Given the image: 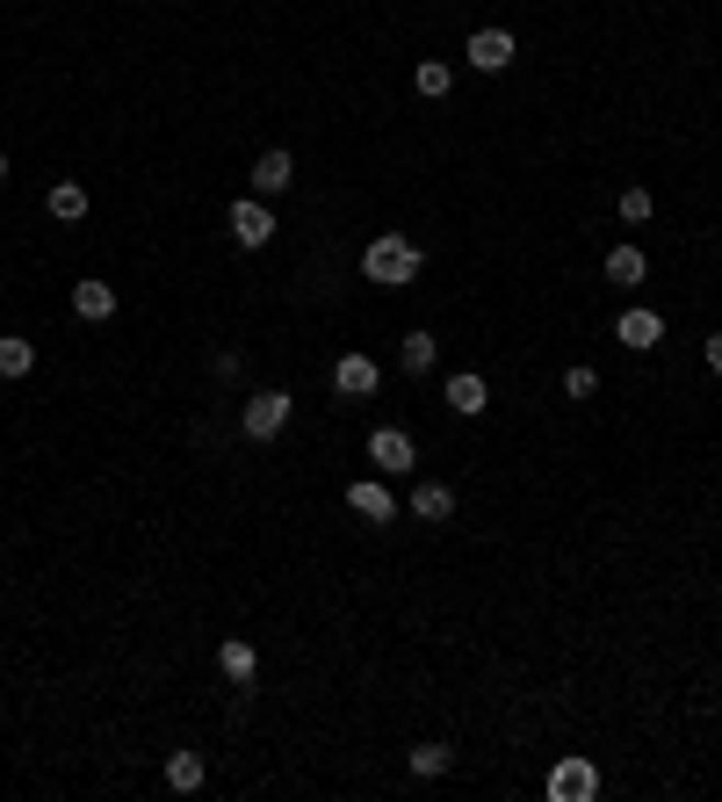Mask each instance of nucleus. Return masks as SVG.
Here are the masks:
<instances>
[{"label":"nucleus","mask_w":722,"mask_h":802,"mask_svg":"<svg viewBox=\"0 0 722 802\" xmlns=\"http://www.w3.org/2000/svg\"><path fill=\"white\" fill-rule=\"evenodd\" d=\"M290 181H296V159L282 153V145H275V153H260V159H253V195H282Z\"/></svg>","instance_id":"10"},{"label":"nucleus","mask_w":722,"mask_h":802,"mask_svg":"<svg viewBox=\"0 0 722 802\" xmlns=\"http://www.w3.org/2000/svg\"><path fill=\"white\" fill-rule=\"evenodd\" d=\"M30 369H36V348L22 340V332H0V376L15 384V376H30Z\"/></svg>","instance_id":"19"},{"label":"nucleus","mask_w":722,"mask_h":802,"mask_svg":"<svg viewBox=\"0 0 722 802\" xmlns=\"http://www.w3.org/2000/svg\"><path fill=\"white\" fill-rule=\"evenodd\" d=\"M224 225H232V239H239L246 253H260V246L275 239V210L260 203V195H239V203H232V217H224Z\"/></svg>","instance_id":"3"},{"label":"nucleus","mask_w":722,"mask_h":802,"mask_svg":"<svg viewBox=\"0 0 722 802\" xmlns=\"http://www.w3.org/2000/svg\"><path fill=\"white\" fill-rule=\"evenodd\" d=\"M470 66H477V72H506V66H514V30H470Z\"/></svg>","instance_id":"8"},{"label":"nucleus","mask_w":722,"mask_h":802,"mask_svg":"<svg viewBox=\"0 0 722 802\" xmlns=\"http://www.w3.org/2000/svg\"><path fill=\"white\" fill-rule=\"evenodd\" d=\"M72 312L87 318V326H102V318H116V290H109V282H72Z\"/></svg>","instance_id":"11"},{"label":"nucleus","mask_w":722,"mask_h":802,"mask_svg":"<svg viewBox=\"0 0 722 802\" xmlns=\"http://www.w3.org/2000/svg\"><path fill=\"white\" fill-rule=\"evenodd\" d=\"M376 384H383V369L369 362V354H340V362H332V391H340V398H376Z\"/></svg>","instance_id":"7"},{"label":"nucleus","mask_w":722,"mask_h":802,"mask_svg":"<svg viewBox=\"0 0 722 802\" xmlns=\"http://www.w3.org/2000/svg\"><path fill=\"white\" fill-rule=\"evenodd\" d=\"M44 203H52L58 225H80V217H87V189H80V181H52V195H44Z\"/></svg>","instance_id":"18"},{"label":"nucleus","mask_w":722,"mask_h":802,"mask_svg":"<svg viewBox=\"0 0 722 802\" xmlns=\"http://www.w3.org/2000/svg\"><path fill=\"white\" fill-rule=\"evenodd\" d=\"M419 268H427V253L405 231H376V239L361 246V275L376 282V290H405V282H419Z\"/></svg>","instance_id":"1"},{"label":"nucleus","mask_w":722,"mask_h":802,"mask_svg":"<svg viewBox=\"0 0 722 802\" xmlns=\"http://www.w3.org/2000/svg\"><path fill=\"white\" fill-rule=\"evenodd\" d=\"M369 463H376L383 477H397V471H413V463H419V449H413L405 427H376V434H369Z\"/></svg>","instance_id":"5"},{"label":"nucleus","mask_w":722,"mask_h":802,"mask_svg":"<svg viewBox=\"0 0 722 802\" xmlns=\"http://www.w3.org/2000/svg\"><path fill=\"white\" fill-rule=\"evenodd\" d=\"M203 781H210L203 752H167V788H173V795H195Z\"/></svg>","instance_id":"14"},{"label":"nucleus","mask_w":722,"mask_h":802,"mask_svg":"<svg viewBox=\"0 0 722 802\" xmlns=\"http://www.w3.org/2000/svg\"><path fill=\"white\" fill-rule=\"evenodd\" d=\"M621 217L643 225V217H651V189H621Z\"/></svg>","instance_id":"22"},{"label":"nucleus","mask_w":722,"mask_h":802,"mask_svg":"<svg viewBox=\"0 0 722 802\" xmlns=\"http://www.w3.org/2000/svg\"><path fill=\"white\" fill-rule=\"evenodd\" d=\"M290 413H296L290 391H253L246 413H239V427H246V441H275L282 427H290Z\"/></svg>","instance_id":"2"},{"label":"nucleus","mask_w":722,"mask_h":802,"mask_svg":"<svg viewBox=\"0 0 722 802\" xmlns=\"http://www.w3.org/2000/svg\"><path fill=\"white\" fill-rule=\"evenodd\" d=\"M0 181H8V153H0Z\"/></svg>","instance_id":"25"},{"label":"nucleus","mask_w":722,"mask_h":802,"mask_svg":"<svg viewBox=\"0 0 722 802\" xmlns=\"http://www.w3.org/2000/svg\"><path fill=\"white\" fill-rule=\"evenodd\" d=\"M708 369L722 376V332H708Z\"/></svg>","instance_id":"24"},{"label":"nucleus","mask_w":722,"mask_h":802,"mask_svg":"<svg viewBox=\"0 0 722 802\" xmlns=\"http://www.w3.org/2000/svg\"><path fill=\"white\" fill-rule=\"evenodd\" d=\"M564 391H571V398H593V391H600V376H593V369H571V376H564Z\"/></svg>","instance_id":"23"},{"label":"nucleus","mask_w":722,"mask_h":802,"mask_svg":"<svg viewBox=\"0 0 722 802\" xmlns=\"http://www.w3.org/2000/svg\"><path fill=\"white\" fill-rule=\"evenodd\" d=\"M413 88H419V94H427V102H441V94H448V88H455V72H448V66H441V58H419V72H413Z\"/></svg>","instance_id":"20"},{"label":"nucleus","mask_w":722,"mask_h":802,"mask_svg":"<svg viewBox=\"0 0 722 802\" xmlns=\"http://www.w3.org/2000/svg\"><path fill=\"white\" fill-rule=\"evenodd\" d=\"M448 767H455V752H448V745H419L413 752V773H419V781H441Z\"/></svg>","instance_id":"21"},{"label":"nucleus","mask_w":722,"mask_h":802,"mask_svg":"<svg viewBox=\"0 0 722 802\" xmlns=\"http://www.w3.org/2000/svg\"><path fill=\"white\" fill-rule=\"evenodd\" d=\"M217 665H224V680L253 687V673H260V651L246 644V636H224V644H217Z\"/></svg>","instance_id":"13"},{"label":"nucleus","mask_w":722,"mask_h":802,"mask_svg":"<svg viewBox=\"0 0 722 802\" xmlns=\"http://www.w3.org/2000/svg\"><path fill=\"white\" fill-rule=\"evenodd\" d=\"M347 513L383 528V521L397 513V499H391V485H383V477H354V485H347Z\"/></svg>","instance_id":"6"},{"label":"nucleus","mask_w":722,"mask_h":802,"mask_svg":"<svg viewBox=\"0 0 722 802\" xmlns=\"http://www.w3.org/2000/svg\"><path fill=\"white\" fill-rule=\"evenodd\" d=\"M448 513H455V492L433 485V477H419L413 485V521H448Z\"/></svg>","instance_id":"15"},{"label":"nucleus","mask_w":722,"mask_h":802,"mask_svg":"<svg viewBox=\"0 0 722 802\" xmlns=\"http://www.w3.org/2000/svg\"><path fill=\"white\" fill-rule=\"evenodd\" d=\"M484 405H492V391H484V376H477V369H463V376H448V413L477 419Z\"/></svg>","instance_id":"12"},{"label":"nucleus","mask_w":722,"mask_h":802,"mask_svg":"<svg viewBox=\"0 0 722 802\" xmlns=\"http://www.w3.org/2000/svg\"><path fill=\"white\" fill-rule=\"evenodd\" d=\"M614 340H621V348H657V340H665V318L636 304V312H621V318H614Z\"/></svg>","instance_id":"9"},{"label":"nucleus","mask_w":722,"mask_h":802,"mask_svg":"<svg viewBox=\"0 0 722 802\" xmlns=\"http://www.w3.org/2000/svg\"><path fill=\"white\" fill-rule=\"evenodd\" d=\"M643 275H651V261H643V246H614V253H607V282H614V290H636Z\"/></svg>","instance_id":"16"},{"label":"nucleus","mask_w":722,"mask_h":802,"mask_svg":"<svg viewBox=\"0 0 722 802\" xmlns=\"http://www.w3.org/2000/svg\"><path fill=\"white\" fill-rule=\"evenodd\" d=\"M600 795V767L593 759H556L550 767V802H593Z\"/></svg>","instance_id":"4"},{"label":"nucleus","mask_w":722,"mask_h":802,"mask_svg":"<svg viewBox=\"0 0 722 802\" xmlns=\"http://www.w3.org/2000/svg\"><path fill=\"white\" fill-rule=\"evenodd\" d=\"M433 362H441V340H433V332H405V348H397V369H405V376H427Z\"/></svg>","instance_id":"17"}]
</instances>
